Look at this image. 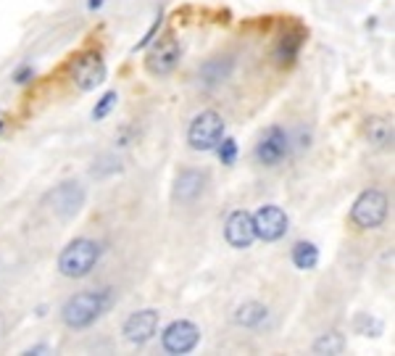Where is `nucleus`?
Returning a JSON list of instances; mask_svg holds the SVG:
<instances>
[{
    "label": "nucleus",
    "instance_id": "nucleus-1",
    "mask_svg": "<svg viewBox=\"0 0 395 356\" xmlns=\"http://www.w3.org/2000/svg\"><path fill=\"white\" fill-rule=\"evenodd\" d=\"M101 259V246L90 238H77L72 241L58 256V269L63 277L79 280L84 274H90L95 269V264Z\"/></svg>",
    "mask_w": 395,
    "mask_h": 356
},
{
    "label": "nucleus",
    "instance_id": "nucleus-2",
    "mask_svg": "<svg viewBox=\"0 0 395 356\" xmlns=\"http://www.w3.org/2000/svg\"><path fill=\"white\" fill-rule=\"evenodd\" d=\"M103 304H105L103 295L93 293V291H84V293L72 295V298H69L61 309L63 325L74 327V330L93 325L95 319L101 317V312H103Z\"/></svg>",
    "mask_w": 395,
    "mask_h": 356
},
{
    "label": "nucleus",
    "instance_id": "nucleus-3",
    "mask_svg": "<svg viewBox=\"0 0 395 356\" xmlns=\"http://www.w3.org/2000/svg\"><path fill=\"white\" fill-rule=\"evenodd\" d=\"M387 217V196L382 190H364L351 209V222L361 230H375Z\"/></svg>",
    "mask_w": 395,
    "mask_h": 356
},
{
    "label": "nucleus",
    "instance_id": "nucleus-4",
    "mask_svg": "<svg viewBox=\"0 0 395 356\" xmlns=\"http://www.w3.org/2000/svg\"><path fill=\"white\" fill-rule=\"evenodd\" d=\"M221 137H224V119L216 111L198 114L188 129V143L193 151H214Z\"/></svg>",
    "mask_w": 395,
    "mask_h": 356
},
{
    "label": "nucleus",
    "instance_id": "nucleus-5",
    "mask_svg": "<svg viewBox=\"0 0 395 356\" xmlns=\"http://www.w3.org/2000/svg\"><path fill=\"white\" fill-rule=\"evenodd\" d=\"M84 188L79 185V182H74V179H69V182H61V185H56V188L45 196V206L56 214V217H61V220H72V217H77L79 211H82L84 206Z\"/></svg>",
    "mask_w": 395,
    "mask_h": 356
},
{
    "label": "nucleus",
    "instance_id": "nucleus-6",
    "mask_svg": "<svg viewBox=\"0 0 395 356\" xmlns=\"http://www.w3.org/2000/svg\"><path fill=\"white\" fill-rule=\"evenodd\" d=\"M287 151H290V140L282 127H269L256 143V158L264 167H277L287 156Z\"/></svg>",
    "mask_w": 395,
    "mask_h": 356
},
{
    "label": "nucleus",
    "instance_id": "nucleus-7",
    "mask_svg": "<svg viewBox=\"0 0 395 356\" xmlns=\"http://www.w3.org/2000/svg\"><path fill=\"white\" fill-rule=\"evenodd\" d=\"M198 341H200V330H198V325L188 322V319L171 322L164 330V336H161V343H164L167 354H190L198 346Z\"/></svg>",
    "mask_w": 395,
    "mask_h": 356
},
{
    "label": "nucleus",
    "instance_id": "nucleus-8",
    "mask_svg": "<svg viewBox=\"0 0 395 356\" xmlns=\"http://www.w3.org/2000/svg\"><path fill=\"white\" fill-rule=\"evenodd\" d=\"M287 214L280 209V206H261L256 214H253V227H256V238L266 243L280 241L282 235L287 232Z\"/></svg>",
    "mask_w": 395,
    "mask_h": 356
},
{
    "label": "nucleus",
    "instance_id": "nucleus-9",
    "mask_svg": "<svg viewBox=\"0 0 395 356\" xmlns=\"http://www.w3.org/2000/svg\"><path fill=\"white\" fill-rule=\"evenodd\" d=\"M224 238L232 248H250L256 241V227H253V214L248 211H232L227 224H224Z\"/></svg>",
    "mask_w": 395,
    "mask_h": 356
},
{
    "label": "nucleus",
    "instance_id": "nucleus-10",
    "mask_svg": "<svg viewBox=\"0 0 395 356\" xmlns=\"http://www.w3.org/2000/svg\"><path fill=\"white\" fill-rule=\"evenodd\" d=\"M158 330V312L156 309H143L135 312L124 322V338L129 343H148Z\"/></svg>",
    "mask_w": 395,
    "mask_h": 356
},
{
    "label": "nucleus",
    "instance_id": "nucleus-11",
    "mask_svg": "<svg viewBox=\"0 0 395 356\" xmlns=\"http://www.w3.org/2000/svg\"><path fill=\"white\" fill-rule=\"evenodd\" d=\"M103 80H105V63L98 53H90V56L79 58L77 69H74V82H77L79 90H93Z\"/></svg>",
    "mask_w": 395,
    "mask_h": 356
},
{
    "label": "nucleus",
    "instance_id": "nucleus-12",
    "mask_svg": "<svg viewBox=\"0 0 395 356\" xmlns=\"http://www.w3.org/2000/svg\"><path fill=\"white\" fill-rule=\"evenodd\" d=\"M179 63V45L177 40H164L158 48H153L150 51V56H148V72L156 74V77H164V74H171L174 69H177Z\"/></svg>",
    "mask_w": 395,
    "mask_h": 356
},
{
    "label": "nucleus",
    "instance_id": "nucleus-13",
    "mask_svg": "<svg viewBox=\"0 0 395 356\" xmlns=\"http://www.w3.org/2000/svg\"><path fill=\"white\" fill-rule=\"evenodd\" d=\"M206 185V174L198 172V169H185L179 172L177 182H174V201L177 203H190L200 196V190Z\"/></svg>",
    "mask_w": 395,
    "mask_h": 356
},
{
    "label": "nucleus",
    "instance_id": "nucleus-14",
    "mask_svg": "<svg viewBox=\"0 0 395 356\" xmlns=\"http://www.w3.org/2000/svg\"><path fill=\"white\" fill-rule=\"evenodd\" d=\"M364 137L377 148H387L393 143V122L385 116H369L364 122Z\"/></svg>",
    "mask_w": 395,
    "mask_h": 356
},
{
    "label": "nucleus",
    "instance_id": "nucleus-15",
    "mask_svg": "<svg viewBox=\"0 0 395 356\" xmlns=\"http://www.w3.org/2000/svg\"><path fill=\"white\" fill-rule=\"evenodd\" d=\"M292 264L298 267V269H313L316 264H319V248L309 241H301L292 246Z\"/></svg>",
    "mask_w": 395,
    "mask_h": 356
},
{
    "label": "nucleus",
    "instance_id": "nucleus-16",
    "mask_svg": "<svg viewBox=\"0 0 395 356\" xmlns=\"http://www.w3.org/2000/svg\"><path fill=\"white\" fill-rule=\"evenodd\" d=\"M264 319H266V306L256 304V301L238 306V312H235V322L242 327H259Z\"/></svg>",
    "mask_w": 395,
    "mask_h": 356
},
{
    "label": "nucleus",
    "instance_id": "nucleus-17",
    "mask_svg": "<svg viewBox=\"0 0 395 356\" xmlns=\"http://www.w3.org/2000/svg\"><path fill=\"white\" fill-rule=\"evenodd\" d=\"M345 351V338L340 333H324L316 343H313V354H330V356H337Z\"/></svg>",
    "mask_w": 395,
    "mask_h": 356
},
{
    "label": "nucleus",
    "instance_id": "nucleus-18",
    "mask_svg": "<svg viewBox=\"0 0 395 356\" xmlns=\"http://www.w3.org/2000/svg\"><path fill=\"white\" fill-rule=\"evenodd\" d=\"M116 103H119V93H116V90H108V93H105L93 108V119H95V122H103L105 116H108L116 108Z\"/></svg>",
    "mask_w": 395,
    "mask_h": 356
},
{
    "label": "nucleus",
    "instance_id": "nucleus-19",
    "mask_svg": "<svg viewBox=\"0 0 395 356\" xmlns=\"http://www.w3.org/2000/svg\"><path fill=\"white\" fill-rule=\"evenodd\" d=\"M229 69H232V63H227V66L221 69V58H214V61H208L206 66H203L200 77H203V80L211 84V82H219V80H224V77L229 74Z\"/></svg>",
    "mask_w": 395,
    "mask_h": 356
},
{
    "label": "nucleus",
    "instance_id": "nucleus-20",
    "mask_svg": "<svg viewBox=\"0 0 395 356\" xmlns=\"http://www.w3.org/2000/svg\"><path fill=\"white\" fill-rule=\"evenodd\" d=\"M301 42H303V37H295V40L285 37V42H282L280 51H277V61L285 63V66L295 61V56H298V51H301Z\"/></svg>",
    "mask_w": 395,
    "mask_h": 356
},
{
    "label": "nucleus",
    "instance_id": "nucleus-21",
    "mask_svg": "<svg viewBox=\"0 0 395 356\" xmlns=\"http://www.w3.org/2000/svg\"><path fill=\"white\" fill-rule=\"evenodd\" d=\"M216 148H219V158H221V164L232 167V164H235V158H238V140H235V137H221Z\"/></svg>",
    "mask_w": 395,
    "mask_h": 356
},
{
    "label": "nucleus",
    "instance_id": "nucleus-22",
    "mask_svg": "<svg viewBox=\"0 0 395 356\" xmlns=\"http://www.w3.org/2000/svg\"><path fill=\"white\" fill-rule=\"evenodd\" d=\"M158 27H161V16H158V19L153 21V24H150V30L145 32V37H143V40H140V42H137V45H135V51H143V48H145L148 42H150V40H153V37H156Z\"/></svg>",
    "mask_w": 395,
    "mask_h": 356
},
{
    "label": "nucleus",
    "instance_id": "nucleus-23",
    "mask_svg": "<svg viewBox=\"0 0 395 356\" xmlns=\"http://www.w3.org/2000/svg\"><path fill=\"white\" fill-rule=\"evenodd\" d=\"M32 66H21L19 72L13 74V82H19V84H24V82H30V77H32Z\"/></svg>",
    "mask_w": 395,
    "mask_h": 356
},
{
    "label": "nucleus",
    "instance_id": "nucleus-24",
    "mask_svg": "<svg viewBox=\"0 0 395 356\" xmlns=\"http://www.w3.org/2000/svg\"><path fill=\"white\" fill-rule=\"evenodd\" d=\"M101 6H103V0H87V8L90 11H98Z\"/></svg>",
    "mask_w": 395,
    "mask_h": 356
},
{
    "label": "nucleus",
    "instance_id": "nucleus-25",
    "mask_svg": "<svg viewBox=\"0 0 395 356\" xmlns=\"http://www.w3.org/2000/svg\"><path fill=\"white\" fill-rule=\"evenodd\" d=\"M42 351H48V346H34V348H30L27 354H42Z\"/></svg>",
    "mask_w": 395,
    "mask_h": 356
},
{
    "label": "nucleus",
    "instance_id": "nucleus-26",
    "mask_svg": "<svg viewBox=\"0 0 395 356\" xmlns=\"http://www.w3.org/2000/svg\"><path fill=\"white\" fill-rule=\"evenodd\" d=\"M0 127H3V122H0Z\"/></svg>",
    "mask_w": 395,
    "mask_h": 356
}]
</instances>
